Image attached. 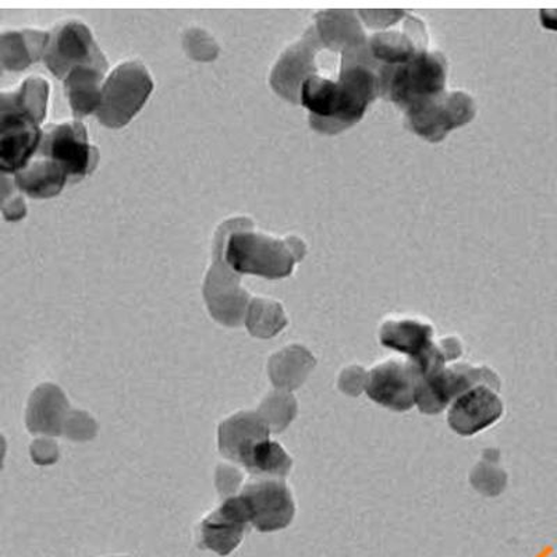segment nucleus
<instances>
[{
	"mask_svg": "<svg viewBox=\"0 0 557 557\" xmlns=\"http://www.w3.org/2000/svg\"><path fill=\"white\" fill-rule=\"evenodd\" d=\"M381 64L362 47L341 57L339 76L313 74L302 84L300 102L310 111L313 131L339 134L355 126L380 92Z\"/></svg>",
	"mask_w": 557,
	"mask_h": 557,
	"instance_id": "1",
	"label": "nucleus"
},
{
	"mask_svg": "<svg viewBox=\"0 0 557 557\" xmlns=\"http://www.w3.org/2000/svg\"><path fill=\"white\" fill-rule=\"evenodd\" d=\"M233 232L223 247L225 261L232 271L251 273L267 278H282L292 275L298 261L306 256V244L297 236L285 238L263 235L250 231Z\"/></svg>",
	"mask_w": 557,
	"mask_h": 557,
	"instance_id": "2",
	"label": "nucleus"
},
{
	"mask_svg": "<svg viewBox=\"0 0 557 557\" xmlns=\"http://www.w3.org/2000/svg\"><path fill=\"white\" fill-rule=\"evenodd\" d=\"M416 368V406L422 414L435 416L472 387L486 385L500 389V380L485 366L453 364L428 360Z\"/></svg>",
	"mask_w": 557,
	"mask_h": 557,
	"instance_id": "3",
	"label": "nucleus"
},
{
	"mask_svg": "<svg viewBox=\"0 0 557 557\" xmlns=\"http://www.w3.org/2000/svg\"><path fill=\"white\" fill-rule=\"evenodd\" d=\"M377 76L381 96L407 112L446 91L447 62L441 52L424 51L399 66L381 64Z\"/></svg>",
	"mask_w": 557,
	"mask_h": 557,
	"instance_id": "4",
	"label": "nucleus"
},
{
	"mask_svg": "<svg viewBox=\"0 0 557 557\" xmlns=\"http://www.w3.org/2000/svg\"><path fill=\"white\" fill-rule=\"evenodd\" d=\"M153 82L143 63L131 61L119 64L102 88L101 104L97 111L103 126H126L141 111L151 96Z\"/></svg>",
	"mask_w": 557,
	"mask_h": 557,
	"instance_id": "5",
	"label": "nucleus"
},
{
	"mask_svg": "<svg viewBox=\"0 0 557 557\" xmlns=\"http://www.w3.org/2000/svg\"><path fill=\"white\" fill-rule=\"evenodd\" d=\"M475 113L474 98L456 89L416 104L406 112V117L417 136L430 143H440L451 131L470 123Z\"/></svg>",
	"mask_w": 557,
	"mask_h": 557,
	"instance_id": "6",
	"label": "nucleus"
},
{
	"mask_svg": "<svg viewBox=\"0 0 557 557\" xmlns=\"http://www.w3.org/2000/svg\"><path fill=\"white\" fill-rule=\"evenodd\" d=\"M44 61L53 76L66 78L74 69L96 67L107 72L108 62L86 24L67 22L49 35Z\"/></svg>",
	"mask_w": 557,
	"mask_h": 557,
	"instance_id": "7",
	"label": "nucleus"
},
{
	"mask_svg": "<svg viewBox=\"0 0 557 557\" xmlns=\"http://www.w3.org/2000/svg\"><path fill=\"white\" fill-rule=\"evenodd\" d=\"M37 157L51 159L69 177L82 181L96 169L99 152L89 144L86 126L76 121L45 127Z\"/></svg>",
	"mask_w": 557,
	"mask_h": 557,
	"instance_id": "8",
	"label": "nucleus"
},
{
	"mask_svg": "<svg viewBox=\"0 0 557 557\" xmlns=\"http://www.w3.org/2000/svg\"><path fill=\"white\" fill-rule=\"evenodd\" d=\"M323 45L315 26L307 29L301 39L288 47L272 70L271 84L273 89L288 102H300L302 84L313 74H320L317 57Z\"/></svg>",
	"mask_w": 557,
	"mask_h": 557,
	"instance_id": "9",
	"label": "nucleus"
},
{
	"mask_svg": "<svg viewBox=\"0 0 557 557\" xmlns=\"http://www.w3.org/2000/svg\"><path fill=\"white\" fill-rule=\"evenodd\" d=\"M240 496L246 504L250 524L260 532L285 530L295 519V500L283 481L253 482L244 487Z\"/></svg>",
	"mask_w": 557,
	"mask_h": 557,
	"instance_id": "10",
	"label": "nucleus"
},
{
	"mask_svg": "<svg viewBox=\"0 0 557 557\" xmlns=\"http://www.w3.org/2000/svg\"><path fill=\"white\" fill-rule=\"evenodd\" d=\"M416 368L410 360L391 358L368 371L367 396L376 405L396 412L416 406Z\"/></svg>",
	"mask_w": 557,
	"mask_h": 557,
	"instance_id": "11",
	"label": "nucleus"
},
{
	"mask_svg": "<svg viewBox=\"0 0 557 557\" xmlns=\"http://www.w3.org/2000/svg\"><path fill=\"white\" fill-rule=\"evenodd\" d=\"M496 389L480 385L462 393L447 409V424L460 436H474L495 425L505 405Z\"/></svg>",
	"mask_w": 557,
	"mask_h": 557,
	"instance_id": "12",
	"label": "nucleus"
},
{
	"mask_svg": "<svg viewBox=\"0 0 557 557\" xmlns=\"http://www.w3.org/2000/svg\"><path fill=\"white\" fill-rule=\"evenodd\" d=\"M203 296L209 312L223 325L238 326L246 321L250 306L247 292L240 287V277L235 275V271H228L226 261L219 260L218 256L208 273Z\"/></svg>",
	"mask_w": 557,
	"mask_h": 557,
	"instance_id": "13",
	"label": "nucleus"
},
{
	"mask_svg": "<svg viewBox=\"0 0 557 557\" xmlns=\"http://www.w3.org/2000/svg\"><path fill=\"white\" fill-rule=\"evenodd\" d=\"M0 166L3 173H17L38 152L42 133L39 123L26 113L2 108Z\"/></svg>",
	"mask_w": 557,
	"mask_h": 557,
	"instance_id": "14",
	"label": "nucleus"
},
{
	"mask_svg": "<svg viewBox=\"0 0 557 557\" xmlns=\"http://www.w3.org/2000/svg\"><path fill=\"white\" fill-rule=\"evenodd\" d=\"M424 22L407 14L403 27L380 32L368 38L371 57L385 66L409 63L421 52L428 51V35Z\"/></svg>",
	"mask_w": 557,
	"mask_h": 557,
	"instance_id": "15",
	"label": "nucleus"
},
{
	"mask_svg": "<svg viewBox=\"0 0 557 557\" xmlns=\"http://www.w3.org/2000/svg\"><path fill=\"white\" fill-rule=\"evenodd\" d=\"M250 517L242 496L228 497L201 524V548L219 556L231 555L242 544Z\"/></svg>",
	"mask_w": 557,
	"mask_h": 557,
	"instance_id": "16",
	"label": "nucleus"
},
{
	"mask_svg": "<svg viewBox=\"0 0 557 557\" xmlns=\"http://www.w3.org/2000/svg\"><path fill=\"white\" fill-rule=\"evenodd\" d=\"M270 426L258 412H238L219 426V450L226 459L246 467L253 450L270 440Z\"/></svg>",
	"mask_w": 557,
	"mask_h": 557,
	"instance_id": "17",
	"label": "nucleus"
},
{
	"mask_svg": "<svg viewBox=\"0 0 557 557\" xmlns=\"http://www.w3.org/2000/svg\"><path fill=\"white\" fill-rule=\"evenodd\" d=\"M434 335V326L430 322L410 317L391 318L381 325L380 343L414 361L435 345Z\"/></svg>",
	"mask_w": 557,
	"mask_h": 557,
	"instance_id": "18",
	"label": "nucleus"
},
{
	"mask_svg": "<svg viewBox=\"0 0 557 557\" xmlns=\"http://www.w3.org/2000/svg\"><path fill=\"white\" fill-rule=\"evenodd\" d=\"M70 414L64 393L52 383L38 387L28 401L27 426L32 434L63 435Z\"/></svg>",
	"mask_w": 557,
	"mask_h": 557,
	"instance_id": "19",
	"label": "nucleus"
},
{
	"mask_svg": "<svg viewBox=\"0 0 557 557\" xmlns=\"http://www.w3.org/2000/svg\"><path fill=\"white\" fill-rule=\"evenodd\" d=\"M315 29L323 48L339 54L367 47L368 38L360 20L347 10H330L315 16Z\"/></svg>",
	"mask_w": 557,
	"mask_h": 557,
	"instance_id": "20",
	"label": "nucleus"
},
{
	"mask_svg": "<svg viewBox=\"0 0 557 557\" xmlns=\"http://www.w3.org/2000/svg\"><path fill=\"white\" fill-rule=\"evenodd\" d=\"M315 358L302 346L283 348L271 358L270 370L273 386L278 391L292 392L300 387L315 367Z\"/></svg>",
	"mask_w": 557,
	"mask_h": 557,
	"instance_id": "21",
	"label": "nucleus"
},
{
	"mask_svg": "<svg viewBox=\"0 0 557 557\" xmlns=\"http://www.w3.org/2000/svg\"><path fill=\"white\" fill-rule=\"evenodd\" d=\"M67 173L51 159L39 158L16 173V186L28 197L52 198L63 190Z\"/></svg>",
	"mask_w": 557,
	"mask_h": 557,
	"instance_id": "22",
	"label": "nucleus"
},
{
	"mask_svg": "<svg viewBox=\"0 0 557 557\" xmlns=\"http://www.w3.org/2000/svg\"><path fill=\"white\" fill-rule=\"evenodd\" d=\"M103 74L96 67H78L64 78V89L74 116L84 117L97 113L101 104Z\"/></svg>",
	"mask_w": 557,
	"mask_h": 557,
	"instance_id": "23",
	"label": "nucleus"
},
{
	"mask_svg": "<svg viewBox=\"0 0 557 557\" xmlns=\"http://www.w3.org/2000/svg\"><path fill=\"white\" fill-rule=\"evenodd\" d=\"M49 33L37 29L4 33L2 35V66L12 72L27 69L44 58L48 47Z\"/></svg>",
	"mask_w": 557,
	"mask_h": 557,
	"instance_id": "24",
	"label": "nucleus"
},
{
	"mask_svg": "<svg viewBox=\"0 0 557 557\" xmlns=\"http://www.w3.org/2000/svg\"><path fill=\"white\" fill-rule=\"evenodd\" d=\"M49 84L42 77H29L17 91L2 92V108L28 114L39 124L47 116Z\"/></svg>",
	"mask_w": 557,
	"mask_h": 557,
	"instance_id": "25",
	"label": "nucleus"
},
{
	"mask_svg": "<svg viewBox=\"0 0 557 557\" xmlns=\"http://www.w3.org/2000/svg\"><path fill=\"white\" fill-rule=\"evenodd\" d=\"M246 325L252 336L271 339L285 330L287 318L283 307L265 298H253L248 306Z\"/></svg>",
	"mask_w": 557,
	"mask_h": 557,
	"instance_id": "26",
	"label": "nucleus"
},
{
	"mask_svg": "<svg viewBox=\"0 0 557 557\" xmlns=\"http://www.w3.org/2000/svg\"><path fill=\"white\" fill-rule=\"evenodd\" d=\"M293 466L292 457L276 442L270 440L262 442L253 450L246 470L258 476H277L285 479Z\"/></svg>",
	"mask_w": 557,
	"mask_h": 557,
	"instance_id": "27",
	"label": "nucleus"
},
{
	"mask_svg": "<svg viewBox=\"0 0 557 557\" xmlns=\"http://www.w3.org/2000/svg\"><path fill=\"white\" fill-rule=\"evenodd\" d=\"M270 426L271 432L285 431L297 414V401L290 392H273L262 401L257 411Z\"/></svg>",
	"mask_w": 557,
	"mask_h": 557,
	"instance_id": "28",
	"label": "nucleus"
},
{
	"mask_svg": "<svg viewBox=\"0 0 557 557\" xmlns=\"http://www.w3.org/2000/svg\"><path fill=\"white\" fill-rule=\"evenodd\" d=\"M97 434V424L87 412L70 411L63 435L73 441L92 440Z\"/></svg>",
	"mask_w": 557,
	"mask_h": 557,
	"instance_id": "29",
	"label": "nucleus"
},
{
	"mask_svg": "<svg viewBox=\"0 0 557 557\" xmlns=\"http://www.w3.org/2000/svg\"><path fill=\"white\" fill-rule=\"evenodd\" d=\"M403 10H360L358 17L364 22L368 28L385 29L395 26L401 18H406Z\"/></svg>",
	"mask_w": 557,
	"mask_h": 557,
	"instance_id": "30",
	"label": "nucleus"
},
{
	"mask_svg": "<svg viewBox=\"0 0 557 557\" xmlns=\"http://www.w3.org/2000/svg\"><path fill=\"white\" fill-rule=\"evenodd\" d=\"M368 371L360 366H350L342 371L339 387L345 395L358 396L366 392Z\"/></svg>",
	"mask_w": 557,
	"mask_h": 557,
	"instance_id": "31",
	"label": "nucleus"
},
{
	"mask_svg": "<svg viewBox=\"0 0 557 557\" xmlns=\"http://www.w3.org/2000/svg\"><path fill=\"white\" fill-rule=\"evenodd\" d=\"M243 476L240 472L232 467L221 466L218 469L216 486L222 497L236 494L237 487L240 486Z\"/></svg>",
	"mask_w": 557,
	"mask_h": 557,
	"instance_id": "32",
	"label": "nucleus"
},
{
	"mask_svg": "<svg viewBox=\"0 0 557 557\" xmlns=\"http://www.w3.org/2000/svg\"><path fill=\"white\" fill-rule=\"evenodd\" d=\"M32 456L38 465H52L58 460V446L49 440L35 441L32 446Z\"/></svg>",
	"mask_w": 557,
	"mask_h": 557,
	"instance_id": "33",
	"label": "nucleus"
},
{
	"mask_svg": "<svg viewBox=\"0 0 557 557\" xmlns=\"http://www.w3.org/2000/svg\"><path fill=\"white\" fill-rule=\"evenodd\" d=\"M3 215L8 221H20V219L26 216L27 207L22 198H13L12 201L2 202Z\"/></svg>",
	"mask_w": 557,
	"mask_h": 557,
	"instance_id": "34",
	"label": "nucleus"
},
{
	"mask_svg": "<svg viewBox=\"0 0 557 557\" xmlns=\"http://www.w3.org/2000/svg\"><path fill=\"white\" fill-rule=\"evenodd\" d=\"M540 18L542 26L557 32V10H541Z\"/></svg>",
	"mask_w": 557,
	"mask_h": 557,
	"instance_id": "35",
	"label": "nucleus"
}]
</instances>
